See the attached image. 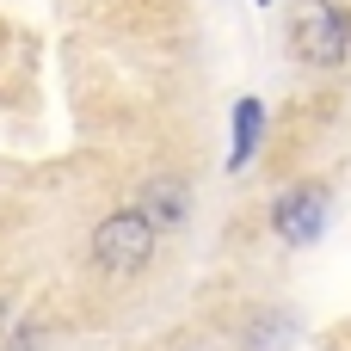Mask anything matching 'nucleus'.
Here are the masks:
<instances>
[{"label": "nucleus", "instance_id": "f257e3e1", "mask_svg": "<svg viewBox=\"0 0 351 351\" xmlns=\"http://www.w3.org/2000/svg\"><path fill=\"white\" fill-rule=\"evenodd\" d=\"M154 247H160V228L142 216V210H111L99 228H93V265L105 278H136L154 265Z\"/></svg>", "mask_w": 351, "mask_h": 351}, {"label": "nucleus", "instance_id": "f03ea898", "mask_svg": "<svg viewBox=\"0 0 351 351\" xmlns=\"http://www.w3.org/2000/svg\"><path fill=\"white\" fill-rule=\"evenodd\" d=\"M290 49L308 68H339L351 49V19L333 0H296V25H290Z\"/></svg>", "mask_w": 351, "mask_h": 351}, {"label": "nucleus", "instance_id": "7ed1b4c3", "mask_svg": "<svg viewBox=\"0 0 351 351\" xmlns=\"http://www.w3.org/2000/svg\"><path fill=\"white\" fill-rule=\"evenodd\" d=\"M327 216H333V191L321 179H302V185H284L271 197V228L284 247H315L327 234Z\"/></svg>", "mask_w": 351, "mask_h": 351}, {"label": "nucleus", "instance_id": "20e7f679", "mask_svg": "<svg viewBox=\"0 0 351 351\" xmlns=\"http://www.w3.org/2000/svg\"><path fill=\"white\" fill-rule=\"evenodd\" d=\"M136 210H142L154 228H179V222L191 216V191H185V179H173V173H154V179L142 185Z\"/></svg>", "mask_w": 351, "mask_h": 351}, {"label": "nucleus", "instance_id": "39448f33", "mask_svg": "<svg viewBox=\"0 0 351 351\" xmlns=\"http://www.w3.org/2000/svg\"><path fill=\"white\" fill-rule=\"evenodd\" d=\"M259 136H265V105L259 99H241L234 105V136H228V173H247L253 167Z\"/></svg>", "mask_w": 351, "mask_h": 351}, {"label": "nucleus", "instance_id": "423d86ee", "mask_svg": "<svg viewBox=\"0 0 351 351\" xmlns=\"http://www.w3.org/2000/svg\"><path fill=\"white\" fill-rule=\"evenodd\" d=\"M6 327H12V302H6V290H0V339H6Z\"/></svg>", "mask_w": 351, "mask_h": 351}, {"label": "nucleus", "instance_id": "0eeeda50", "mask_svg": "<svg viewBox=\"0 0 351 351\" xmlns=\"http://www.w3.org/2000/svg\"><path fill=\"white\" fill-rule=\"evenodd\" d=\"M259 6H271V0H259Z\"/></svg>", "mask_w": 351, "mask_h": 351}]
</instances>
